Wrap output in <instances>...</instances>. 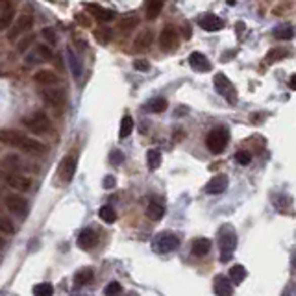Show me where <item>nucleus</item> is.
<instances>
[{"instance_id":"f257e3e1","label":"nucleus","mask_w":296,"mask_h":296,"mask_svg":"<svg viewBox=\"0 0 296 296\" xmlns=\"http://www.w3.org/2000/svg\"><path fill=\"white\" fill-rule=\"evenodd\" d=\"M219 246H221V261L226 263L233 258L237 246V233L232 226H222L219 230Z\"/></svg>"},{"instance_id":"f03ea898","label":"nucleus","mask_w":296,"mask_h":296,"mask_svg":"<svg viewBox=\"0 0 296 296\" xmlns=\"http://www.w3.org/2000/svg\"><path fill=\"white\" fill-rule=\"evenodd\" d=\"M228 141H230L228 130L219 126V128H213L209 134H207V137H205V146H207V150H209L211 154H217V156H219V154L224 152Z\"/></svg>"},{"instance_id":"7ed1b4c3","label":"nucleus","mask_w":296,"mask_h":296,"mask_svg":"<svg viewBox=\"0 0 296 296\" xmlns=\"http://www.w3.org/2000/svg\"><path fill=\"white\" fill-rule=\"evenodd\" d=\"M22 122H24V126L30 128V132H33V134H47V132L52 130V122H50L49 115L45 113V111H35V113H32L30 117L22 118Z\"/></svg>"},{"instance_id":"20e7f679","label":"nucleus","mask_w":296,"mask_h":296,"mask_svg":"<svg viewBox=\"0 0 296 296\" xmlns=\"http://www.w3.org/2000/svg\"><path fill=\"white\" fill-rule=\"evenodd\" d=\"M32 26H33L32 13H21V15L17 17V21L11 24L10 33H8V39H10V41H15L19 35H22V33L28 32V30H32Z\"/></svg>"},{"instance_id":"39448f33","label":"nucleus","mask_w":296,"mask_h":296,"mask_svg":"<svg viewBox=\"0 0 296 296\" xmlns=\"http://www.w3.org/2000/svg\"><path fill=\"white\" fill-rule=\"evenodd\" d=\"M4 204L19 219H24L28 215V211H30V204L26 202V198H22L19 194H8L4 198Z\"/></svg>"},{"instance_id":"423d86ee","label":"nucleus","mask_w":296,"mask_h":296,"mask_svg":"<svg viewBox=\"0 0 296 296\" xmlns=\"http://www.w3.org/2000/svg\"><path fill=\"white\" fill-rule=\"evenodd\" d=\"M215 89L219 91V95L221 97H224L226 100H230V102H235L237 100V93H235V87H233V83L226 78V74H222V72H219V74H215Z\"/></svg>"},{"instance_id":"0eeeda50","label":"nucleus","mask_w":296,"mask_h":296,"mask_svg":"<svg viewBox=\"0 0 296 296\" xmlns=\"http://www.w3.org/2000/svg\"><path fill=\"white\" fill-rule=\"evenodd\" d=\"M6 183L10 185V189L17 191V193H26L32 189V178L24 176L21 173H10L6 176Z\"/></svg>"},{"instance_id":"6e6552de","label":"nucleus","mask_w":296,"mask_h":296,"mask_svg":"<svg viewBox=\"0 0 296 296\" xmlns=\"http://www.w3.org/2000/svg\"><path fill=\"white\" fill-rule=\"evenodd\" d=\"M178 41H180V35H178V30L174 26H165L163 28L161 35H159V45H161V50L165 52H173L176 50Z\"/></svg>"},{"instance_id":"1a4fd4ad","label":"nucleus","mask_w":296,"mask_h":296,"mask_svg":"<svg viewBox=\"0 0 296 296\" xmlns=\"http://www.w3.org/2000/svg\"><path fill=\"white\" fill-rule=\"evenodd\" d=\"M76 173V157L74 156H65L59 163L58 168V178L63 183H69L72 178H74Z\"/></svg>"},{"instance_id":"9d476101","label":"nucleus","mask_w":296,"mask_h":296,"mask_svg":"<svg viewBox=\"0 0 296 296\" xmlns=\"http://www.w3.org/2000/svg\"><path fill=\"white\" fill-rule=\"evenodd\" d=\"M228 189V176H224V174H219V176H213L207 182V185H205V193L207 194H222L224 191Z\"/></svg>"},{"instance_id":"9b49d317","label":"nucleus","mask_w":296,"mask_h":296,"mask_svg":"<svg viewBox=\"0 0 296 296\" xmlns=\"http://www.w3.org/2000/svg\"><path fill=\"white\" fill-rule=\"evenodd\" d=\"M41 98H43L45 102L49 104V106H59V104L65 102V93L61 89H54V87H45L41 89Z\"/></svg>"},{"instance_id":"f8f14e48","label":"nucleus","mask_w":296,"mask_h":296,"mask_svg":"<svg viewBox=\"0 0 296 296\" xmlns=\"http://www.w3.org/2000/svg\"><path fill=\"white\" fill-rule=\"evenodd\" d=\"M178 244H180V239H178L176 235H173V233H161L159 235V239H157V250L161 253H167V252H173V250H176Z\"/></svg>"},{"instance_id":"ddd939ff","label":"nucleus","mask_w":296,"mask_h":296,"mask_svg":"<svg viewBox=\"0 0 296 296\" xmlns=\"http://www.w3.org/2000/svg\"><path fill=\"white\" fill-rule=\"evenodd\" d=\"M198 24L202 30H205V32H219V30H222V26H224L222 19H219L217 15H211V13L200 17Z\"/></svg>"},{"instance_id":"4468645a","label":"nucleus","mask_w":296,"mask_h":296,"mask_svg":"<svg viewBox=\"0 0 296 296\" xmlns=\"http://www.w3.org/2000/svg\"><path fill=\"white\" fill-rule=\"evenodd\" d=\"M33 81L39 83V86H43V87H52V86L58 83L59 78H58V74H56L54 70L43 69V70H37V72L33 74Z\"/></svg>"},{"instance_id":"2eb2a0df","label":"nucleus","mask_w":296,"mask_h":296,"mask_svg":"<svg viewBox=\"0 0 296 296\" xmlns=\"http://www.w3.org/2000/svg\"><path fill=\"white\" fill-rule=\"evenodd\" d=\"M189 65H191L196 72H209L211 70L209 59L205 58L202 52H193V54L189 56Z\"/></svg>"},{"instance_id":"dca6fc26","label":"nucleus","mask_w":296,"mask_h":296,"mask_svg":"<svg viewBox=\"0 0 296 296\" xmlns=\"http://www.w3.org/2000/svg\"><path fill=\"white\" fill-rule=\"evenodd\" d=\"M24 137H26V135L19 134V132H15V130H2V132H0V143L15 146V148H21Z\"/></svg>"},{"instance_id":"f3484780","label":"nucleus","mask_w":296,"mask_h":296,"mask_svg":"<svg viewBox=\"0 0 296 296\" xmlns=\"http://www.w3.org/2000/svg\"><path fill=\"white\" fill-rule=\"evenodd\" d=\"M213 291L217 296H232L233 294V287L230 283V280H226V276L219 274L213 281Z\"/></svg>"},{"instance_id":"a211bd4d","label":"nucleus","mask_w":296,"mask_h":296,"mask_svg":"<svg viewBox=\"0 0 296 296\" xmlns=\"http://www.w3.org/2000/svg\"><path fill=\"white\" fill-rule=\"evenodd\" d=\"M191 252L193 256L196 258H204L207 253L211 252V241L207 237H198V239H194L193 244H191Z\"/></svg>"},{"instance_id":"6ab92c4d","label":"nucleus","mask_w":296,"mask_h":296,"mask_svg":"<svg viewBox=\"0 0 296 296\" xmlns=\"http://www.w3.org/2000/svg\"><path fill=\"white\" fill-rule=\"evenodd\" d=\"M21 148L24 152H28V154H33V156H41V154H45V152H47V146H45L41 141L32 139V137H24Z\"/></svg>"},{"instance_id":"aec40b11","label":"nucleus","mask_w":296,"mask_h":296,"mask_svg":"<svg viewBox=\"0 0 296 296\" xmlns=\"http://www.w3.org/2000/svg\"><path fill=\"white\" fill-rule=\"evenodd\" d=\"M78 246L81 248V250H91L93 246H97V242H98V237L97 233L93 232V230H83V232L78 235Z\"/></svg>"},{"instance_id":"412c9836","label":"nucleus","mask_w":296,"mask_h":296,"mask_svg":"<svg viewBox=\"0 0 296 296\" xmlns=\"http://www.w3.org/2000/svg\"><path fill=\"white\" fill-rule=\"evenodd\" d=\"M52 59V50L47 45H37L32 54H28L26 63H35V61H49Z\"/></svg>"},{"instance_id":"4be33fe9","label":"nucleus","mask_w":296,"mask_h":296,"mask_svg":"<svg viewBox=\"0 0 296 296\" xmlns=\"http://www.w3.org/2000/svg\"><path fill=\"white\" fill-rule=\"evenodd\" d=\"M87 10L91 11L93 15L97 17L100 22H109V21H113L115 19V13L111 10H106V8H102V6H98V4H87L86 6Z\"/></svg>"},{"instance_id":"5701e85b","label":"nucleus","mask_w":296,"mask_h":296,"mask_svg":"<svg viewBox=\"0 0 296 296\" xmlns=\"http://www.w3.org/2000/svg\"><path fill=\"white\" fill-rule=\"evenodd\" d=\"M152 41H154V35H152L150 30H143V32H141L139 35L135 37V41H134V49H135V50H139V52H145V50L150 49Z\"/></svg>"},{"instance_id":"b1692460","label":"nucleus","mask_w":296,"mask_h":296,"mask_svg":"<svg viewBox=\"0 0 296 296\" xmlns=\"http://www.w3.org/2000/svg\"><path fill=\"white\" fill-rule=\"evenodd\" d=\"M167 98H161V97H157V98H152L150 102H146L145 109L148 111V113H163L165 109H167Z\"/></svg>"},{"instance_id":"393cba45","label":"nucleus","mask_w":296,"mask_h":296,"mask_svg":"<svg viewBox=\"0 0 296 296\" xmlns=\"http://www.w3.org/2000/svg\"><path fill=\"white\" fill-rule=\"evenodd\" d=\"M246 276H248V272L242 265H233L232 269H230V281L235 283V285H241L242 281L246 280Z\"/></svg>"},{"instance_id":"a878e982","label":"nucleus","mask_w":296,"mask_h":296,"mask_svg":"<svg viewBox=\"0 0 296 296\" xmlns=\"http://www.w3.org/2000/svg\"><path fill=\"white\" fill-rule=\"evenodd\" d=\"M146 163H148L150 171L159 168V165H161V152L157 150V148H150V150L146 152Z\"/></svg>"},{"instance_id":"bb28decb","label":"nucleus","mask_w":296,"mask_h":296,"mask_svg":"<svg viewBox=\"0 0 296 296\" xmlns=\"http://www.w3.org/2000/svg\"><path fill=\"white\" fill-rule=\"evenodd\" d=\"M163 215H165V207L161 204H157V202H150L148 204V207H146V217L148 219L159 221V219H163Z\"/></svg>"},{"instance_id":"cd10ccee","label":"nucleus","mask_w":296,"mask_h":296,"mask_svg":"<svg viewBox=\"0 0 296 296\" xmlns=\"http://www.w3.org/2000/svg\"><path fill=\"white\" fill-rule=\"evenodd\" d=\"M93 276H95L93 269H81V270H78V272H76V276H74L76 285L81 287V285H87V283H91V281H93Z\"/></svg>"},{"instance_id":"c85d7f7f","label":"nucleus","mask_w":296,"mask_h":296,"mask_svg":"<svg viewBox=\"0 0 296 296\" xmlns=\"http://www.w3.org/2000/svg\"><path fill=\"white\" fill-rule=\"evenodd\" d=\"M134 132V118L130 115H124L122 120H120V130H118V137L120 139H126L130 134Z\"/></svg>"},{"instance_id":"c756f323","label":"nucleus","mask_w":296,"mask_h":296,"mask_svg":"<svg viewBox=\"0 0 296 296\" xmlns=\"http://www.w3.org/2000/svg\"><path fill=\"white\" fill-rule=\"evenodd\" d=\"M67 58H69V65H70V70H72V74L76 76V78H80L81 76V61L78 59V56L72 52V49L67 50Z\"/></svg>"},{"instance_id":"7c9ffc66","label":"nucleus","mask_w":296,"mask_h":296,"mask_svg":"<svg viewBox=\"0 0 296 296\" xmlns=\"http://www.w3.org/2000/svg\"><path fill=\"white\" fill-rule=\"evenodd\" d=\"M274 37L280 39V41H291L294 37V30L291 26H285V24H281V26H276L274 28Z\"/></svg>"},{"instance_id":"2f4dec72","label":"nucleus","mask_w":296,"mask_h":296,"mask_svg":"<svg viewBox=\"0 0 296 296\" xmlns=\"http://www.w3.org/2000/svg\"><path fill=\"white\" fill-rule=\"evenodd\" d=\"M163 10V2L161 0H152V2H148L146 4V19H156L159 13H161Z\"/></svg>"},{"instance_id":"473e14b6","label":"nucleus","mask_w":296,"mask_h":296,"mask_svg":"<svg viewBox=\"0 0 296 296\" xmlns=\"http://www.w3.org/2000/svg\"><path fill=\"white\" fill-rule=\"evenodd\" d=\"M98 217H100L104 222H108V224H113V222L117 221V213H115V209L111 205H102L100 211H98Z\"/></svg>"},{"instance_id":"72a5a7b5","label":"nucleus","mask_w":296,"mask_h":296,"mask_svg":"<svg viewBox=\"0 0 296 296\" xmlns=\"http://www.w3.org/2000/svg\"><path fill=\"white\" fill-rule=\"evenodd\" d=\"M17 232L15 222L8 219L6 215H0V233H6V235H13Z\"/></svg>"},{"instance_id":"f704fd0d","label":"nucleus","mask_w":296,"mask_h":296,"mask_svg":"<svg viewBox=\"0 0 296 296\" xmlns=\"http://www.w3.org/2000/svg\"><path fill=\"white\" fill-rule=\"evenodd\" d=\"M287 56H289V50L278 47V49H272L269 52V54H267V61H269V63H276V61H281V59H285Z\"/></svg>"},{"instance_id":"c9c22d12","label":"nucleus","mask_w":296,"mask_h":296,"mask_svg":"<svg viewBox=\"0 0 296 296\" xmlns=\"http://www.w3.org/2000/svg\"><path fill=\"white\" fill-rule=\"evenodd\" d=\"M137 24H139V19L135 15H128V17H122V19H120L118 28H120L122 32H130V30H134Z\"/></svg>"},{"instance_id":"e433bc0d","label":"nucleus","mask_w":296,"mask_h":296,"mask_svg":"<svg viewBox=\"0 0 296 296\" xmlns=\"http://www.w3.org/2000/svg\"><path fill=\"white\" fill-rule=\"evenodd\" d=\"M54 294V287L50 283H37L33 287V296H52Z\"/></svg>"},{"instance_id":"4c0bfd02","label":"nucleus","mask_w":296,"mask_h":296,"mask_svg":"<svg viewBox=\"0 0 296 296\" xmlns=\"http://www.w3.org/2000/svg\"><path fill=\"white\" fill-rule=\"evenodd\" d=\"M11 21H13V11L8 10L4 11V13H0V32H4V30H8L11 24Z\"/></svg>"},{"instance_id":"58836bf2","label":"nucleus","mask_w":296,"mask_h":296,"mask_svg":"<svg viewBox=\"0 0 296 296\" xmlns=\"http://www.w3.org/2000/svg\"><path fill=\"white\" fill-rule=\"evenodd\" d=\"M120 292H122V287H120L118 281H109L106 289H104V294L106 296H118Z\"/></svg>"},{"instance_id":"ea45409f","label":"nucleus","mask_w":296,"mask_h":296,"mask_svg":"<svg viewBox=\"0 0 296 296\" xmlns=\"http://www.w3.org/2000/svg\"><path fill=\"white\" fill-rule=\"evenodd\" d=\"M6 167L13 168V173H15V171H21V168L24 167V165H22L21 157H19V156H13V154H11V156L6 157Z\"/></svg>"},{"instance_id":"a19ab883","label":"nucleus","mask_w":296,"mask_h":296,"mask_svg":"<svg viewBox=\"0 0 296 296\" xmlns=\"http://www.w3.org/2000/svg\"><path fill=\"white\" fill-rule=\"evenodd\" d=\"M235 161H237V165L246 167V165H250V163H252V154H250V152H246V150L237 152V154H235Z\"/></svg>"},{"instance_id":"79ce46f5","label":"nucleus","mask_w":296,"mask_h":296,"mask_svg":"<svg viewBox=\"0 0 296 296\" xmlns=\"http://www.w3.org/2000/svg\"><path fill=\"white\" fill-rule=\"evenodd\" d=\"M95 35H97V39L98 41H102V43H108V41H111V37H113V33H111L109 28H100V30L95 32Z\"/></svg>"},{"instance_id":"37998d69","label":"nucleus","mask_w":296,"mask_h":296,"mask_svg":"<svg viewBox=\"0 0 296 296\" xmlns=\"http://www.w3.org/2000/svg\"><path fill=\"white\" fill-rule=\"evenodd\" d=\"M122 161H124V154H122V152H120V150H111V154H109V163L117 167V165H120Z\"/></svg>"},{"instance_id":"c03bdc74","label":"nucleus","mask_w":296,"mask_h":296,"mask_svg":"<svg viewBox=\"0 0 296 296\" xmlns=\"http://www.w3.org/2000/svg\"><path fill=\"white\" fill-rule=\"evenodd\" d=\"M134 69L135 70H141V72H146V70L150 69V63H148L146 59H135V61H134Z\"/></svg>"},{"instance_id":"a18cd8bd","label":"nucleus","mask_w":296,"mask_h":296,"mask_svg":"<svg viewBox=\"0 0 296 296\" xmlns=\"http://www.w3.org/2000/svg\"><path fill=\"white\" fill-rule=\"evenodd\" d=\"M43 37L47 39V43H49V45H56V41H58L52 28H45V30H43Z\"/></svg>"},{"instance_id":"49530a36","label":"nucleus","mask_w":296,"mask_h":296,"mask_svg":"<svg viewBox=\"0 0 296 296\" xmlns=\"http://www.w3.org/2000/svg\"><path fill=\"white\" fill-rule=\"evenodd\" d=\"M102 185H104V189H113L115 185H117V180H115V176H106L104 178V182H102Z\"/></svg>"},{"instance_id":"de8ad7c7","label":"nucleus","mask_w":296,"mask_h":296,"mask_svg":"<svg viewBox=\"0 0 296 296\" xmlns=\"http://www.w3.org/2000/svg\"><path fill=\"white\" fill-rule=\"evenodd\" d=\"M32 43H33V35H30V37H26V39H22L21 45H19V52H24V50H26Z\"/></svg>"},{"instance_id":"09e8293b","label":"nucleus","mask_w":296,"mask_h":296,"mask_svg":"<svg viewBox=\"0 0 296 296\" xmlns=\"http://www.w3.org/2000/svg\"><path fill=\"white\" fill-rule=\"evenodd\" d=\"M289 83H291V89H294L296 91V74L291 76V81H289Z\"/></svg>"},{"instance_id":"8fccbe9b","label":"nucleus","mask_w":296,"mask_h":296,"mask_svg":"<svg viewBox=\"0 0 296 296\" xmlns=\"http://www.w3.org/2000/svg\"><path fill=\"white\" fill-rule=\"evenodd\" d=\"M292 265H294V269H296V252H294V256H292Z\"/></svg>"},{"instance_id":"3c124183","label":"nucleus","mask_w":296,"mask_h":296,"mask_svg":"<svg viewBox=\"0 0 296 296\" xmlns=\"http://www.w3.org/2000/svg\"><path fill=\"white\" fill-rule=\"evenodd\" d=\"M2 244H4V241H2V239H0V246H2Z\"/></svg>"},{"instance_id":"603ef678","label":"nucleus","mask_w":296,"mask_h":296,"mask_svg":"<svg viewBox=\"0 0 296 296\" xmlns=\"http://www.w3.org/2000/svg\"><path fill=\"white\" fill-rule=\"evenodd\" d=\"M0 296H4V292H0Z\"/></svg>"}]
</instances>
